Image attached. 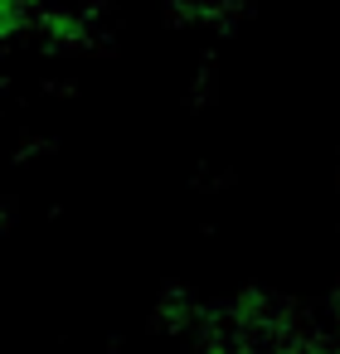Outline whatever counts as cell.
Wrapping results in <instances>:
<instances>
[{"label":"cell","instance_id":"6da1fadb","mask_svg":"<svg viewBox=\"0 0 340 354\" xmlns=\"http://www.w3.org/2000/svg\"><path fill=\"white\" fill-rule=\"evenodd\" d=\"M54 151V141H44V136H30L20 151H15V165H25V160H35V156H49Z\"/></svg>","mask_w":340,"mask_h":354}]
</instances>
